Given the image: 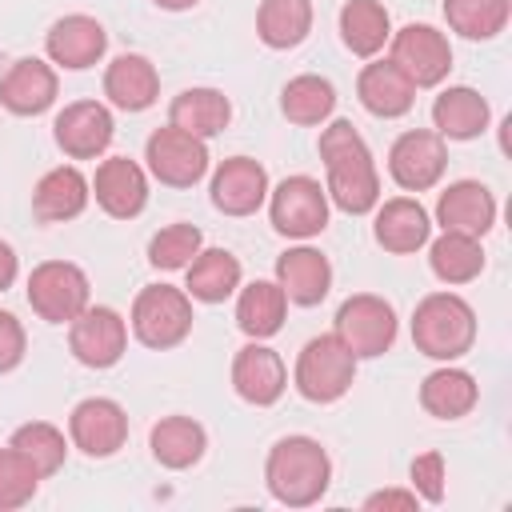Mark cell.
Returning a JSON list of instances; mask_svg holds the SVG:
<instances>
[{"label":"cell","instance_id":"cell-1","mask_svg":"<svg viewBox=\"0 0 512 512\" xmlns=\"http://www.w3.org/2000/svg\"><path fill=\"white\" fill-rule=\"evenodd\" d=\"M320 160L328 172V204H336L348 216H368L380 204V172L372 148L352 128V120H332L320 132Z\"/></svg>","mask_w":512,"mask_h":512},{"label":"cell","instance_id":"cell-2","mask_svg":"<svg viewBox=\"0 0 512 512\" xmlns=\"http://www.w3.org/2000/svg\"><path fill=\"white\" fill-rule=\"evenodd\" d=\"M264 484L284 508H312L332 484V460L312 436H284L264 460Z\"/></svg>","mask_w":512,"mask_h":512},{"label":"cell","instance_id":"cell-3","mask_svg":"<svg viewBox=\"0 0 512 512\" xmlns=\"http://www.w3.org/2000/svg\"><path fill=\"white\" fill-rule=\"evenodd\" d=\"M412 344L428 360H460L476 344V312L456 292H428L412 312Z\"/></svg>","mask_w":512,"mask_h":512},{"label":"cell","instance_id":"cell-4","mask_svg":"<svg viewBox=\"0 0 512 512\" xmlns=\"http://www.w3.org/2000/svg\"><path fill=\"white\" fill-rule=\"evenodd\" d=\"M356 364L360 360L340 344V336L324 332L300 348L296 368H292V384L308 404H336L356 384Z\"/></svg>","mask_w":512,"mask_h":512},{"label":"cell","instance_id":"cell-5","mask_svg":"<svg viewBox=\"0 0 512 512\" xmlns=\"http://www.w3.org/2000/svg\"><path fill=\"white\" fill-rule=\"evenodd\" d=\"M192 296L184 288H172V284H148L136 292L132 300V336L152 348V352H168L176 344L188 340L192 332Z\"/></svg>","mask_w":512,"mask_h":512},{"label":"cell","instance_id":"cell-6","mask_svg":"<svg viewBox=\"0 0 512 512\" xmlns=\"http://www.w3.org/2000/svg\"><path fill=\"white\" fill-rule=\"evenodd\" d=\"M332 332L356 360H376L396 344V308L376 292H356L336 308Z\"/></svg>","mask_w":512,"mask_h":512},{"label":"cell","instance_id":"cell-7","mask_svg":"<svg viewBox=\"0 0 512 512\" xmlns=\"http://www.w3.org/2000/svg\"><path fill=\"white\" fill-rule=\"evenodd\" d=\"M88 276L72 260H44L28 272V304L44 324H72L88 308Z\"/></svg>","mask_w":512,"mask_h":512},{"label":"cell","instance_id":"cell-8","mask_svg":"<svg viewBox=\"0 0 512 512\" xmlns=\"http://www.w3.org/2000/svg\"><path fill=\"white\" fill-rule=\"evenodd\" d=\"M268 216L280 236L312 240L328 228V192L312 176H284L276 188H268Z\"/></svg>","mask_w":512,"mask_h":512},{"label":"cell","instance_id":"cell-9","mask_svg":"<svg viewBox=\"0 0 512 512\" xmlns=\"http://www.w3.org/2000/svg\"><path fill=\"white\" fill-rule=\"evenodd\" d=\"M388 60L408 76L412 88H436L452 72V44L432 24H404L388 40Z\"/></svg>","mask_w":512,"mask_h":512},{"label":"cell","instance_id":"cell-10","mask_svg":"<svg viewBox=\"0 0 512 512\" xmlns=\"http://www.w3.org/2000/svg\"><path fill=\"white\" fill-rule=\"evenodd\" d=\"M144 160H148V172L168 184V188H192L208 176V140L200 136H188L172 124L156 128L144 144Z\"/></svg>","mask_w":512,"mask_h":512},{"label":"cell","instance_id":"cell-11","mask_svg":"<svg viewBox=\"0 0 512 512\" xmlns=\"http://www.w3.org/2000/svg\"><path fill=\"white\" fill-rule=\"evenodd\" d=\"M448 168V144L432 128H408L388 148V176L404 192H428Z\"/></svg>","mask_w":512,"mask_h":512},{"label":"cell","instance_id":"cell-12","mask_svg":"<svg viewBox=\"0 0 512 512\" xmlns=\"http://www.w3.org/2000/svg\"><path fill=\"white\" fill-rule=\"evenodd\" d=\"M68 444L92 460H108L128 444V412L112 396H88L68 412Z\"/></svg>","mask_w":512,"mask_h":512},{"label":"cell","instance_id":"cell-13","mask_svg":"<svg viewBox=\"0 0 512 512\" xmlns=\"http://www.w3.org/2000/svg\"><path fill=\"white\" fill-rule=\"evenodd\" d=\"M68 348L84 368H112L128 348V320L108 304H88L68 324Z\"/></svg>","mask_w":512,"mask_h":512},{"label":"cell","instance_id":"cell-14","mask_svg":"<svg viewBox=\"0 0 512 512\" xmlns=\"http://www.w3.org/2000/svg\"><path fill=\"white\" fill-rule=\"evenodd\" d=\"M52 136L68 160H96L108 152V144L116 136V120H112L108 104H100V100H72L56 112Z\"/></svg>","mask_w":512,"mask_h":512},{"label":"cell","instance_id":"cell-15","mask_svg":"<svg viewBox=\"0 0 512 512\" xmlns=\"http://www.w3.org/2000/svg\"><path fill=\"white\" fill-rule=\"evenodd\" d=\"M288 388V368L276 348L264 340H248L232 356V392L252 408H272Z\"/></svg>","mask_w":512,"mask_h":512},{"label":"cell","instance_id":"cell-16","mask_svg":"<svg viewBox=\"0 0 512 512\" xmlns=\"http://www.w3.org/2000/svg\"><path fill=\"white\" fill-rule=\"evenodd\" d=\"M268 188H272L268 184V172L252 156H228V160H220V168L212 172V184H208L212 208L224 212V216H252V212H260L264 200H268Z\"/></svg>","mask_w":512,"mask_h":512},{"label":"cell","instance_id":"cell-17","mask_svg":"<svg viewBox=\"0 0 512 512\" xmlns=\"http://www.w3.org/2000/svg\"><path fill=\"white\" fill-rule=\"evenodd\" d=\"M92 196L104 216L112 220H132L148 204V172L132 156H108L96 164V176L88 180Z\"/></svg>","mask_w":512,"mask_h":512},{"label":"cell","instance_id":"cell-18","mask_svg":"<svg viewBox=\"0 0 512 512\" xmlns=\"http://www.w3.org/2000/svg\"><path fill=\"white\" fill-rule=\"evenodd\" d=\"M44 52H48V64L68 68V72H84V68L100 64V56L108 52V32L96 16L72 12V16H60L48 28Z\"/></svg>","mask_w":512,"mask_h":512},{"label":"cell","instance_id":"cell-19","mask_svg":"<svg viewBox=\"0 0 512 512\" xmlns=\"http://www.w3.org/2000/svg\"><path fill=\"white\" fill-rule=\"evenodd\" d=\"M376 220H372V236L384 252L392 256H412L420 252L428 240H432V216L428 208L416 200V196H396V200H384L372 208Z\"/></svg>","mask_w":512,"mask_h":512},{"label":"cell","instance_id":"cell-20","mask_svg":"<svg viewBox=\"0 0 512 512\" xmlns=\"http://www.w3.org/2000/svg\"><path fill=\"white\" fill-rule=\"evenodd\" d=\"M56 92H60L56 68L48 60H40V56L16 60L0 76V104L12 116H40V112H48L56 104Z\"/></svg>","mask_w":512,"mask_h":512},{"label":"cell","instance_id":"cell-21","mask_svg":"<svg viewBox=\"0 0 512 512\" xmlns=\"http://www.w3.org/2000/svg\"><path fill=\"white\" fill-rule=\"evenodd\" d=\"M92 200V184L76 164L48 168L32 188V216L40 224H64L76 220Z\"/></svg>","mask_w":512,"mask_h":512},{"label":"cell","instance_id":"cell-22","mask_svg":"<svg viewBox=\"0 0 512 512\" xmlns=\"http://www.w3.org/2000/svg\"><path fill=\"white\" fill-rule=\"evenodd\" d=\"M436 224L444 232H464L480 240L496 224V196L480 180H456L436 200Z\"/></svg>","mask_w":512,"mask_h":512},{"label":"cell","instance_id":"cell-23","mask_svg":"<svg viewBox=\"0 0 512 512\" xmlns=\"http://www.w3.org/2000/svg\"><path fill=\"white\" fill-rule=\"evenodd\" d=\"M276 284L284 288L288 304L312 308L332 288V264H328V256L320 248L296 244V248H288V252L276 256Z\"/></svg>","mask_w":512,"mask_h":512},{"label":"cell","instance_id":"cell-24","mask_svg":"<svg viewBox=\"0 0 512 512\" xmlns=\"http://www.w3.org/2000/svg\"><path fill=\"white\" fill-rule=\"evenodd\" d=\"M104 96L120 112H144V108H152L156 96H160V72H156V64L148 56H140V52H120L104 68Z\"/></svg>","mask_w":512,"mask_h":512},{"label":"cell","instance_id":"cell-25","mask_svg":"<svg viewBox=\"0 0 512 512\" xmlns=\"http://www.w3.org/2000/svg\"><path fill=\"white\" fill-rule=\"evenodd\" d=\"M356 96H360L364 112H372L376 120H400L416 104V88L408 84V76L392 60L364 64L356 76Z\"/></svg>","mask_w":512,"mask_h":512},{"label":"cell","instance_id":"cell-26","mask_svg":"<svg viewBox=\"0 0 512 512\" xmlns=\"http://www.w3.org/2000/svg\"><path fill=\"white\" fill-rule=\"evenodd\" d=\"M492 120L488 100L468 88V84H452L432 100V132H440L444 140H476Z\"/></svg>","mask_w":512,"mask_h":512},{"label":"cell","instance_id":"cell-27","mask_svg":"<svg viewBox=\"0 0 512 512\" xmlns=\"http://www.w3.org/2000/svg\"><path fill=\"white\" fill-rule=\"evenodd\" d=\"M476 400H480L476 376L456 368L452 360L420 380V408L428 416H436V420H460V416H468L476 408Z\"/></svg>","mask_w":512,"mask_h":512},{"label":"cell","instance_id":"cell-28","mask_svg":"<svg viewBox=\"0 0 512 512\" xmlns=\"http://www.w3.org/2000/svg\"><path fill=\"white\" fill-rule=\"evenodd\" d=\"M148 448H152V460L160 468L184 472V468H192V464L204 460L208 432L192 416H160L152 424V432H148Z\"/></svg>","mask_w":512,"mask_h":512},{"label":"cell","instance_id":"cell-29","mask_svg":"<svg viewBox=\"0 0 512 512\" xmlns=\"http://www.w3.org/2000/svg\"><path fill=\"white\" fill-rule=\"evenodd\" d=\"M228 120H232V100L220 88H184L168 104V124L188 136H200V140L220 136L228 128Z\"/></svg>","mask_w":512,"mask_h":512},{"label":"cell","instance_id":"cell-30","mask_svg":"<svg viewBox=\"0 0 512 512\" xmlns=\"http://www.w3.org/2000/svg\"><path fill=\"white\" fill-rule=\"evenodd\" d=\"M236 328L248 340H268L284 328L288 316V296L276 280H252L244 288H236Z\"/></svg>","mask_w":512,"mask_h":512},{"label":"cell","instance_id":"cell-31","mask_svg":"<svg viewBox=\"0 0 512 512\" xmlns=\"http://www.w3.org/2000/svg\"><path fill=\"white\" fill-rule=\"evenodd\" d=\"M184 272H188L184 292L200 304H224L244 280V268L228 248H200Z\"/></svg>","mask_w":512,"mask_h":512},{"label":"cell","instance_id":"cell-32","mask_svg":"<svg viewBox=\"0 0 512 512\" xmlns=\"http://www.w3.org/2000/svg\"><path fill=\"white\" fill-rule=\"evenodd\" d=\"M340 40L352 56L372 60L392 40V16L380 0H344L340 8Z\"/></svg>","mask_w":512,"mask_h":512},{"label":"cell","instance_id":"cell-33","mask_svg":"<svg viewBox=\"0 0 512 512\" xmlns=\"http://www.w3.org/2000/svg\"><path fill=\"white\" fill-rule=\"evenodd\" d=\"M312 0H260L256 8V36L272 52H288L308 40L312 32Z\"/></svg>","mask_w":512,"mask_h":512},{"label":"cell","instance_id":"cell-34","mask_svg":"<svg viewBox=\"0 0 512 512\" xmlns=\"http://www.w3.org/2000/svg\"><path fill=\"white\" fill-rule=\"evenodd\" d=\"M428 268L440 284H472L484 272V248H480L476 236L440 232L428 244Z\"/></svg>","mask_w":512,"mask_h":512},{"label":"cell","instance_id":"cell-35","mask_svg":"<svg viewBox=\"0 0 512 512\" xmlns=\"http://www.w3.org/2000/svg\"><path fill=\"white\" fill-rule=\"evenodd\" d=\"M332 108H336V88H332V80H324L316 72H300L280 88V112L300 128L324 124L332 116Z\"/></svg>","mask_w":512,"mask_h":512},{"label":"cell","instance_id":"cell-36","mask_svg":"<svg viewBox=\"0 0 512 512\" xmlns=\"http://www.w3.org/2000/svg\"><path fill=\"white\" fill-rule=\"evenodd\" d=\"M512 0H444V20L464 40H492L508 28Z\"/></svg>","mask_w":512,"mask_h":512},{"label":"cell","instance_id":"cell-37","mask_svg":"<svg viewBox=\"0 0 512 512\" xmlns=\"http://www.w3.org/2000/svg\"><path fill=\"white\" fill-rule=\"evenodd\" d=\"M8 444H12L16 452H24V456L36 464V472H40L44 480L56 476V472L64 468V460H68V440H64V432H60L56 424H48V420H28V424H20Z\"/></svg>","mask_w":512,"mask_h":512},{"label":"cell","instance_id":"cell-38","mask_svg":"<svg viewBox=\"0 0 512 512\" xmlns=\"http://www.w3.org/2000/svg\"><path fill=\"white\" fill-rule=\"evenodd\" d=\"M200 248H204V236L196 224H168L148 240V260L152 268L176 272V268H188Z\"/></svg>","mask_w":512,"mask_h":512},{"label":"cell","instance_id":"cell-39","mask_svg":"<svg viewBox=\"0 0 512 512\" xmlns=\"http://www.w3.org/2000/svg\"><path fill=\"white\" fill-rule=\"evenodd\" d=\"M40 480H44V476L36 472V464H32L24 452H16L12 444L0 448V512L24 508V504L36 496Z\"/></svg>","mask_w":512,"mask_h":512},{"label":"cell","instance_id":"cell-40","mask_svg":"<svg viewBox=\"0 0 512 512\" xmlns=\"http://www.w3.org/2000/svg\"><path fill=\"white\" fill-rule=\"evenodd\" d=\"M408 480H412V492L428 504H440L444 500V480H448V468H444V456L440 452H420L408 468Z\"/></svg>","mask_w":512,"mask_h":512},{"label":"cell","instance_id":"cell-41","mask_svg":"<svg viewBox=\"0 0 512 512\" xmlns=\"http://www.w3.org/2000/svg\"><path fill=\"white\" fill-rule=\"evenodd\" d=\"M24 348H28V336H24V324L0 308V376L12 372L20 360H24Z\"/></svg>","mask_w":512,"mask_h":512},{"label":"cell","instance_id":"cell-42","mask_svg":"<svg viewBox=\"0 0 512 512\" xmlns=\"http://www.w3.org/2000/svg\"><path fill=\"white\" fill-rule=\"evenodd\" d=\"M420 504V496L412 492V488H380V492H372V496H364V508L368 512H376V508H416Z\"/></svg>","mask_w":512,"mask_h":512},{"label":"cell","instance_id":"cell-43","mask_svg":"<svg viewBox=\"0 0 512 512\" xmlns=\"http://www.w3.org/2000/svg\"><path fill=\"white\" fill-rule=\"evenodd\" d=\"M16 272H20V260H16L12 244H8V240H0V292H4V288H12Z\"/></svg>","mask_w":512,"mask_h":512},{"label":"cell","instance_id":"cell-44","mask_svg":"<svg viewBox=\"0 0 512 512\" xmlns=\"http://www.w3.org/2000/svg\"><path fill=\"white\" fill-rule=\"evenodd\" d=\"M156 8H164V12H188V8H196L200 0H152Z\"/></svg>","mask_w":512,"mask_h":512}]
</instances>
